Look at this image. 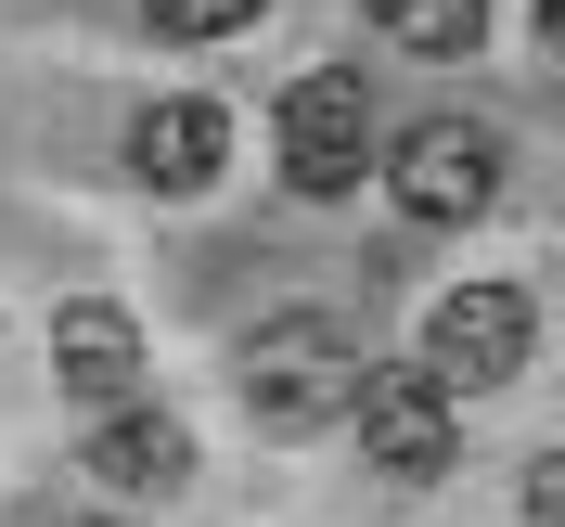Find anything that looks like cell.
Segmentation results:
<instances>
[{
	"label": "cell",
	"mask_w": 565,
	"mask_h": 527,
	"mask_svg": "<svg viewBox=\"0 0 565 527\" xmlns=\"http://www.w3.org/2000/svg\"><path fill=\"white\" fill-rule=\"evenodd\" d=\"M540 27H553V39H565V0H540Z\"/></svg>",
	"instance_id": "7c38bea8"
},
{
	"label": "cell",
	"mask_w": 565,
	"mask_h": 527,
	"mask_svg": "<svg viewBox=\"0 0 565 527\" xmlns=\"http://www.w3.org/2000/svg\"><path fill=\"white\" fill-rule=\"evenodd\" d=\"M373 39L412 52V65H462L489 39V0H373Z\"/></svg>",
	"instance_id": "9c48e42d"
},
{
	"label": "cell",
	"mask_w": 565,
	"mask_h": 527,
	"mask_svg": "<svg viewBox=\"0 0 565 527\" xmlns=\"http://www.w3.org/2000/svg\"><path fill=\"white\" fill-rule=\"evenodd\" d=\"M450 399H462V387L437 373V360H386V373H360V451L386 463L398 489H437V476L462 463Z\"/></svg>",
	"instance_id": "7a4b0ae2"
},
{
	"label": "cell",
	"mask_w": 565,
	"mask_h": 527,
	"mask_svg": "<svg viewBox=\"0 0 565 527\" xmlns=\"http://www.w3.org/2000/svg\"><path fill=\"white\" fill-rule=\"evenodd\" d=\"M424 360H437L462 399L514 387V373H527V296H514V283H450V296L424 309Z\"/></svg>",
	"instance_id": "5b68a950"
},
{
	"label": "cell",
	"mask_w": 565,
	"mask_h": 527,
	"mask_svg": "<svg viewBox=\"0 0 565 527\" xmlns=\"http://www.w3.org/2000/svg\"><path fill=\"white\" fill-rule=\"evenodd\" d=\"M90 476H104V489H154V502H168L180 476H193V438H180L168 412H141V399H129V412L90 424Z\"/></svg>",
	"instance_id": "ba28073f"
},
{
	"label": "cell",
	"mask_w": 565,
	"mask_h": 527,
	"mask_svg": "<svg viewBox=\"0 0 565 527\" xmlns=\"http://www.w3.org/2000/svg\"><path fill=\"white\" fill-rule=\"evenodd\" d=\"M386 193H398V219H424V232H462V219L501 193V141L476 129V116H424V129L386 155Z\"/></svg>",
	"instance_id": "3957f363"
},
{
	"label": "cell",
	"mask_w": 565,
	"mask_h": 527,
	"mask_svg": "<svg viewBox=\"0 0 565 527\" xmlns=\"http://www.w3.org/2000/svg\"><path fill=\"white\" fill-rule=\"evenodd\" d=\"M334 412H360V360L334 309H270L245 335V424L257 438H321Z\"/></svg>",
	"instance_id": "6da1fadb"
},
{
	"label": "cell",
	"mask_w": 565,
	"mask_h": 527,
	"mask_svg": "<svg viewBox=\"0 0 565 527\" xmlns=\"http://www.w3.org/2000/svg\"><path fill=\"white\" fill-rule=\"evenodd\" d=\"M218 155H232V116L218 104H141V129H129V168L154 193H206Z\"/></svg>",
	"instance_id": "52a82bcc"
},
{
	"label": "cell",
	"mask_w": 565,
	"mask_h": 527,
	"mask_svg": "<svg viewBox=\"0 0 565 527\" xmlns=\"http://www.w3.org/2000/svg\"><path fill=\"white\" fill-rule=\"evenodd\" d=\"M360 155H373V104H360V65H321L282 91V180L296 193H360Z\"/></svg>",
	"instance_id": "277c9868"
},
{
	"label": "cell",
	"mask_w": 565,
	"mask_h": 527,
	"mask_svg": "<svg viewBox=\"0 0 565 527\" xmlns=\"http://www.w3.org/2000/svg\"><path fill=\"white\" fill-rule=\"evenodd\" d=\"M52 373H65V399H90V412H129L141 399V335L116 296H77L65 322H52Z\"/></svg>",
	"instance_id": "8992f818"
},
{
	"label": "cell",
	"mask_w": 565,
	"mask_h": 527,
	"mask_svg": "<svg viewBox=\"0 0 565 527\" xmlns=\"http://www.w3.org/2000/svg\"><path fill=\"white\" fill-rule=\"evenodd\" d=\"M527 527H565V451L527 463Z\"/></svg>",
	"instance_id": "8fae6325"
},
{
	"label": "cell",
	"mask_w": 565,
	"mask_h": 527,
	"mask_svg": "<svg viewBox=\"0 0 565 527\" xmlns=\"http://www.w3.org/2000/svg\"><path fill=\"white\" fill-rule=\"evenodd\" d=\"M257 13H270V0H141V27H154V39H180V52H193V39L257 27Z\"/></svg>",
	"instance_id": "30bf717a"
},
{
	"label": "cell",
	"mask_w": 565,
	"mask_h": 527,
	"mask_svg": "<svg viewBox=\"0 0 565 527\" xmlns=\"http://www.w3.org/2000/svg\"><path fill=\"white\" fill-rule=\"evenodd\" d=\"M65 527H116V515H65Z\"/></svg>",
	"instance_id": "4fadbf2b"
}]
</instances>
